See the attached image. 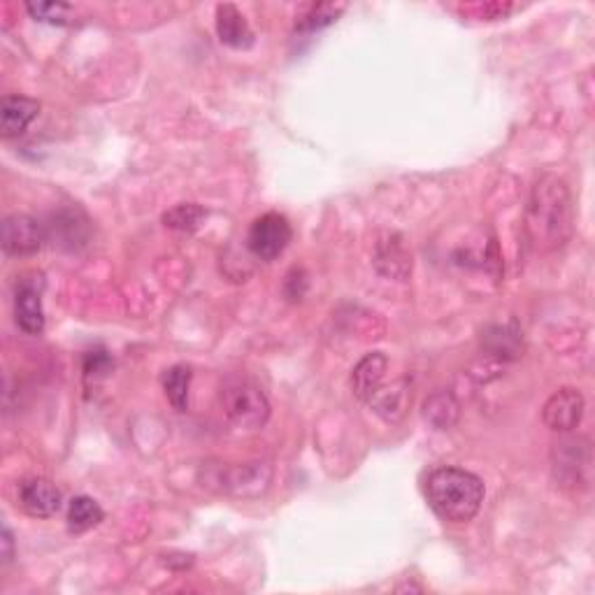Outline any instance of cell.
Returning <instances> with one entry per match:
<instances>
[{"label":"cell","mask_w":595,"mask_h":595,"mask_svg":"<svg viewBox=\"0 0 595 595\" xmlns=\"http://www.w3.org/2000/svg\"><path fill=\"white\" fill-rule=\"evenodd\" d=\"M386 368H389V361H386V356L379 354V351L363 356L354 372H351V389H354V396L363 400V403H368L377 393L379 386H382Z\"/></svg>","instance_id":"cell-12"},{"label":"cell","mask_w":595,"mask_h":595,"mask_svg":"<svg viewBox=\"0 0 595 595\" xmlns=\"http://www.w3.org/2000/svg\"><path fill=\"white\" fill-rule=\"evenodd\" d=\"M486 340H489L491 356L516 358L521 354V335L519 331H510L507 326H498L496 335H486Z\"/></svg>","instance_id":"cell-21"},{"label":"cell","mask_w":595,"mask_h":595,"mask_svg":"<svg viewBox=\"0 0 595 595\" xmlns=\"http://www.w3.org/2000/svg\"><path fill=\"white\" fill-rule=\"evenodd\" d=\"M40 103L26 96H5L0 103V135L5 140L17 138L38 117Z\"/></svg>","instance_id":"cell-11"},{"label":"cell","mask_w":595,"mask_h":595,"mask_svg":"<svg viewBox=\"0 0 595 595\" xmlns=\"http://www.w3.org/2000/svg\"><path fill=\"white\" fill-rule=\"evenodd\" d=\"M368 403L382 419L400 421L405 417L407 407L412 403L410 382H407V379H400V382H393L391 386H379L377 393L368 400Z\"/></svg>","instance_id":"cell-13"},{"label":"cell","mask_w":595,"mask_h":595,"mask_svg":"<svg viewBox=\"0 0 595 595\" xmlns=\"http://www.w3.org/2000/svg\"><path fill=\"white\" fill-rule=\"evenodd\" d=\"M384 261L391 263L389 272H386L389 277H405L412 268V258L407 256L403 242H382L377 247V265Z\"/></svg>","instance_id":"cell-20"},{"label":"cell","mask_w":595,"mask_h":595,"mask_svg":"<svg viewBox=\"0 0 595 595\" xmlns=\"http://www.w3.org/2000/svg\"><path fill=\"white\" fill-rule=\"evenodd\" d=\"M0 558H3V565L12 563L14 558V537H12V530L10 528H3V540H0Z\"/></svg>","instance_id":"cell-24"},{"label":"cell","mask_w":595,"mask_h":595,"mask_svg":"<svg viewBox=\"0 0 595 595\" xmlns=\"http://www.w3.org/2000/svg\"><path fill=\"white\" fill-rule=\"evenodd\" d=\"M189 389L191 368H186V365H175L163 375V391H166V398L177 412L189 410Z\"/></svg>","instance_id":"cell-17"},{"label":"cell","mask_w":595,"mask_h":595,"mask_svg":"<svg viewBox=\"0 0 595 595\" xmlns=\"http://www.w3.org/2000/svg\"><path fill=\"white\" fill-rule=\"evenodd\" d=\"M484 482L461 468H437L426 479V500L447 523H468L482 510Z\"/></svg>","instance_id":"cell-2"},{"label":"cell","mask_w":595,"mask_h":595,"mask_svg":"<svg viewBox=\"0 0 595 595\" xmlns=\"http://www.w3.org/2000/svg\"><path fill=\"white\" fill-rule=\"evenodd\" d=\"M551 468L561 486L589 489L593 472L591 442L586 437H568V440L556 442L551 451Z\"/></svg>","instance_id":"cell-5"},{"label":"cell","mask_w":595,"mask_h":595,"mask_svg":"<svg viewBox=\"0 0 595 595\" xmlns=\"http://www.w3.org/2000/svg\"><path fill=\"white\" fill-rule=\"evenodd\" d=\"M272 482V468L268 461H247L238 465H217L205 477V484H219L221 493L235 498H258L268 491Z\"/></svg>","instance_id":"cell-4"},{"label":"cell","mask_w":595,"mask_h":595,"mask_svg":"<svg viewBox=\"0 0 595 595\" xmlns=\"http://www.w3.org/2000/svg\"><path fill=\"white\" fill-rule=\"evenodd\" d=\"M219 405L228 424L242 433H256L270 419V400L254 379L231 375L219 389Z\"/></svg>","instance_id":"cell-3"},{"label":"cell","mask_w":595,"mask_h":595,"mask_svg":"<svg viewBox=\"0 0 595 595\" xmlns=\"http://www.w3.org/2000/svg\"><path fill=\"white\" fill-rule=\"evenodd\" d=\"M112 358L105 354V351H91L89 356L84 358V375L86 377H105L107 372L112 370Z\"/></svg>","instance_id":"cell-23"},{"label":"cell","mask_w":595,"mask_h":595,"mask_svg":"<svg viewBox=\"0 0 595 595\" xmlns=\"http://www.w3.org/2000/svg\"><path fill=\"white\" fill-rule=\"evenodd\" d=\"M575 231V205L568 184L556 175H542L530 189L526 205V233L535 252L563 249Z\"/></svg>","instance_id":"cell-1"},{"label":"cell","mask_w":595,"mask_h":595,"mask_svg":"<svg viewBox=\"0 0 595 595\" xmlns=\"http://www.w3.org/2000/svg\"><path fill=\"white\" fill-rule=\"evenodd\" d=\"M103 507H100L96 500L89 496H77L70 500L68 505V528L73 533H84V530H91L103 521Z\"/></svg>","instance_id":"cell-16"},{"label":"cell","mask_w":595,"mask_h":595,"mask_svg":"<svg viewBox=\"0 0 595 595\" xmlns=\"http://www.w3.org/2000/svg\"><path fill=\"white\" fill-rule=\"evenodd\" d=\"M461 417V405L449 391H435L424 403V419L435 430H449L458 424Z\"/></svg>","instance_id":"cell-15"},{"label":"cell","mask_w":595,"mask_h":595,"mask_svg":"<svg viewBox=\"0 0 595 595\" xmlns=\"http://www.w3.org/2000/svg\"><path fill=\"white\" fill-rule=\"evenodd\" d=\"M17 500L28 516L35 519H49L61 510V491L54 482H49L45 477H33L19 484Z\"/></svg>","instance_id":"cell-8"},{"label":"cell","mask_w":595,"mask_h":595,"mask_svg":"<svg viewBox=\"0 0 595 595\" xmlns=\"http://www.w3.org/2000/svg\"><path fill=\"white\" fill-rule=\"evenodd\" d=\"M293 238V228L289 219L279 212H268L263 217H258L252 228H249L247 245L249 252L261 261H275L279 254H284V249L289 247Z\"/></svg>","instance_id":"cell-6"},{"label":"cell","mask_w":595,"mask_h":595,"mask_svg":"<svg viewBox=\"0 0 595 595\" xmlns=\"http://www.w3.org/2000/svg\"><path fill=\"white\" fill-rule=\"evenodd\" d=\"M203 219H205V210L196 203H182L163 214V224L172 228V231H182V233L196 231V228L203 224Z\"/></svg>","instance_id":"cell-19"},{"label":"cell","mask_w":595,"mask_h":595,"mask_svg":"<svg viewBox=\"0 0 595 595\" xmlns=\"http://www.w3.org/2000/svg\"><path fill=\"white\" fill-rule=\"evenodd\" d=\"M217 33L219 40L233 49H247L254 42L252 28L235 5L217 7Z\"/></svg>","instance_id":"cell-14"},{"label":"cell","mask_w":595,"mask_h":595,"mask_svg":"<svg viewBox=\"0 0 595 595\" xmlns=\"http://www.w3.org/2000/svg\"><path fill=\"white\" fill-rule=\"evenodd\" d=\"M584 417V396L577 389H561L544 403V426L556 433H570Z\"/></svg>","instance_id":"cell-9"},{"label":"cell","mask_w":595,"mask_h":595,"mask_svg":"<svg viewBox=\"0 0 595 595\" xmlns=\"http://www.w3.org/2000/svg\"><path fill=\"white\" fill-rule=\"evenodd\" d=\"M344 12V5H331V3H321V5H310L307 10L300 14L296 21V33H314L321 31V28L331 26L335 19Z\"/></svg>","instance_id":"cell-18"},{"label":"cell","mask_w":595,"mask_h":595,"mask_svg":"<svg viewBox=\"0 0 595 595\" xmlns=\"http://www.w3.org/2000/svg\"><path fill=\"white\" fill-rule=\"evenodd\" d=\"M14 317L17 326L28 335H40L45 331V310H42V284L33 279H21L14 296Z\"/></svg>","instance_id":"cell-10"},{"label":"cell","mask_w":595,"mask_h":595,"mask_svg":"<svg viewBox=\"0 0 595 595\" xmlns=\"http://www.w3.org/2000/svg\"><path fill=\"white\" fill-rule=\"evenodd\" d=\"M28 14L35 21H47V24H66L73 7L68 3H28Z\"/></svg>","instance_id":"cell-22"},{"label":"cell","mask_w":595,"mask_h":595,"mask_svg":"<svg viewBox=\"0 0 595 595\" xmlns=\"http://www.w3.org/2000/svg\"><path fill=\"white\" fill-rule=\"evenodd\" d=\"M47 242V231L28 214H10L3 221V252L7 256H31Z\"/></svg>","instance_id":"cell-7"}]
</instances>
